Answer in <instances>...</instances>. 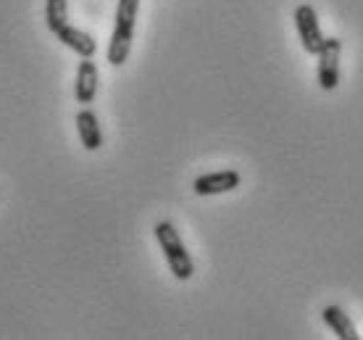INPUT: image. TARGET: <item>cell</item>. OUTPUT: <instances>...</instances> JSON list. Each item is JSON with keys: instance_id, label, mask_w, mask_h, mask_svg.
<instances>
[{"instance_id": "277c9868", "label": "cell", "mask_w": 363, "mask_h": 340, "mask_svg": "<svg viewBox=\"0 0 363 340\" xmlns=\"http://www.w3.org/2000/svg\"><path fill=\"white\" fill-rule=\"evenodd\" d=\"M295 27H298L303 50L316 55L324 45V35H321V24H318L316 9L313 6H298L295 9Z\"/></svg>"}, {"instance_id": "52a82bcc", "label": "cell", "mask_w": 363, "mask_h": 340, "mask_svg": "<svg viewBox=\"0 0 363 340\" xmlns=\"http://www.w3.org/2000/svg\"><path fill=\"white\" fill-rule=\"evenodd\" d=\"M74 95H77V101L82 103V106L95 101V95H98V66H95L92 58H82V61H79Z\"/></svg>"}, {"instance_id": "30bf717a", "label": "cell", "mask_w": 363, "mask_h": 340, "mask_svg": "<svg viewBox=\"0 0 363 340\" xmlns=\"http://www.w3.org/2000/svg\"><path fill=\"white\" fill-rule=\"evenodd\" d=\"M45 24L53 35L69 24V0H45Z\"/></svg>"}, {"instance_id": "9c48e42d", "label": "cell", "mask_w": 363, "mask_h": 340, "mask_svg": "<svg viewBox=\"0 0 363 340\" xmlns=\"http://www.w3.org/2000/svg\"><path fill=\"white\" fill-rule=\"evenodd\" d=\"M321 317H324V322L329 324V330L335 332L340 340H358L361 338L358 330H355V324L350 322V317H347L340 306H327V309L321 312Z\"/></svg>"}, {"instance_id": "6da1fadb", "label": "cell", "mask_w": 363, "mask_h": 340, "mask_svg": "<svg viewBox=\"0 0 363 340\" xmlns=\"http://www.w3.org/2000/svg\"><path fill=\"white\" fill-rule=\"evenodd\" d=\"M137 11H140V0H118L116 24H113V35L108 43V53H106L111 66H121L129 58L132 40H135Z\"/></svg>"}, {"instance_id": "3957f363", "label": "cell", "mask_w": 363, "mask_h": 340, "mask_svg": "<svg viewBox=\"0 0 363 340\" xmlns=\"http://www.w3.org/2000/svg\"><path fill=\"white\" fill-rule=\"evenodd\" d=\"M340 55H342V40L324 37V45L316 53L318 58V87L335 90L340 84Z\"/></svg>"}, {"instance_id": "7a4b0ae2", "label": "cell", "mask_w": 363, "mask_h": 340, "mask_svg": "<svg viewBox=\"0 0 363 340\" xmlns=\"http://www.w3.org/2000/svg\"><path fill=\"white\" fill-rule=\"evenodd\" d=\"M155 240H158V246L164 251L166 264L172 269V275L177 280H190L195 275V264H192V256L187 253L179 232H177V227H174L172 221H158L155 224Z\"/></svg>"}, {"instance_id": "8992f818", "label": "cell", "mask_w": 363, "mask_h": 340, "mask_svg": "<svg viewBox=\"0 0 363 340\" xmlns=\"http://www.w3.org/2000/svg\"><path fill=\"white\" fill-rule=\"evenodd\" d=\"M55 37L61 40V45H66L69 50L79 55V58H92L95 50H98V43L90 32H84L79 27H72V24H64V27L55 32Z\"/></svg>"}, {"instance_id": "ba28073f", "label": "cell", "mask_w": 363, "mask_h": 340, "mask_svg": "<svg viewBox=\"0 0 363 340\" xmlns=\"http://www.w3.org/2000/svg\"><path fill=\"white\" fill-rule=\"evenodd\" d=\"M77 132H79V140H82V146L87 148V150H98V148L103 146V132H100L95 111L82 109L77 114Z\"/></svg>"}, {"instance_id": "5b68a950", "label": "cell", "mask_w": 363, "mask_h": 340, "mask_svg": "<svg viewBox=\"0 0 363 340\" xmlns=\"http://www.w3.org/2000/svg\"><path fill=\"white\" fill-rule=\"evenodd\" d=\"M240 187V175L235 169H224V172H211V175H203L192 182V190L198 195H221Z\"/></svg>"}]
</instances>
